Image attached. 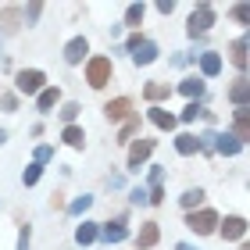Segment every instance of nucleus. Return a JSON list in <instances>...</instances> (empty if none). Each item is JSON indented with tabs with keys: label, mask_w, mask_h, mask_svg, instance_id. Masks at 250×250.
Returning <instances> with one entry per match:
<instances>
[{
	"label": "nucleus",
	"mask_w": 250,
	"mask_h": 250,
	"mask_svg": "<svg viewBox=\"0 0 250 250\" xmlns=\"http://www.w3.org/2000/svg\"><path fill=\"white\" fill-rule=\"evenodd\" d=\"M0 143H7V132H4V129H0Z\"/></svg>",
	"instance_id": "nucleus-40"
},
{
	"label": "nucleus",
	"mask_w": 250,
	"mask_h": 250,
	"mask_svg": "<svg viewBox=\"0 0 250 250\" xmlns=\"http://www.w3.org/2000/svg\"><path fill=\"white\" fill-rule=\"evenodd\" d=\"M89 204H93V197H79V200L68 204V211H72V214H83V211H89Z\"/></svg>",
	"instance_id": "nucleus-29"
},
{
	"label": "nucleus",
	"mask_w": 250,
	"mask_h": 250,
	"mask_svg": "<svg viewBox=\"0 0 250 250\" xmlns=\"http://www.w3.org/2000/svg\"><path fill=\"white\" fill-rule=\"evenodd\" d=\"M86 50H89V43H86L83 36H75V40L64 47V61H68V64H79V61L86 58Z\"/></svg>",
	"instance_id": "nucleus-8"
},
{
	"label": "nucleus",
	"mask_w": 250,
	"mask_h": 250,
	"mask_svg": "<svg viewBox=\"0 0 250 250\" xmlns=\"http://www.w3.org/2000/svg\"><path fill=\"white\" fill-rule=\"evenodd\" d=\"M157 236H161V232H157V225H154V222H150V225H143L140 236H136V247H143V250H146V247H154V243H157Z\"/></svg>",
	"instance_id": "nucleus-22"
},
{
	"label": "nucleus",
	"mask_w": 250,
	"mask_h": 250,
	"mask_svg": "<svg viewBox=\"0 0 250 250\" xmlns=\"http://www.w3.org/2000/svg\"><path fill=\"white\" fill-rule=\"evenodd\" d=\"M61 100V89L58 86H47V89H40V97H36V104H40V111L47 115V111H54V104Z\"/></svg>",
	"instance_id": "nucleus-12"
},
{
	"label": "nucleus",
	"mask_w": 250,
	"mask_h": 250,
	"mask_svg": "<svg viewBox=\"0 0 250 250\" xmlns=\"http://www.w3.org/2000/svg\"><path fill=\"white\" fill-rule=\"evenodd\" d=\"M100 236H104L107 243H122L125 236H129V229H125V222H122V218H115V222H107L104 229H100Z\"/></svg>",
	"instance_id": "nucleus-10"
},
{
	"label": "nucleus",
	"mask_w": 250,
	"mask_h": 250,
	"mask_svg": "<svg viewBox=\"0 0 250 250\" xmlns=\"http://www.w3.org/2000/svg\"><path fill=\"white\" fill-rule=\"evenodd\" d=\"M97 236H100V229H97V225L93 222H83V225H79V229H75V243H93L97 240Z\"/></svg>",
	"instance_id": "nucleus-21"
},
{
	"label": "nucleus",
	"mask_w": 250,
	"mask_h": 250,
	"mask_svg": "<svg viewBox=\"0 0 250 250\" xmlns=\"http://www.w3.org/2000/svg\"><path fill=\"white\" fill-rule=\"evenodd\" d=\"M18 250H29V225H21L18 232Z\"/></svg>",
	"instance_id": "nucleus-34"
},
{
	"label": "nucleus",
	"mask_w": 250,
	"mask_h": 250,
	"mask_svg": "<svg viewBox=\"0 0 250 250\" xmlns=\"http://www.w3.org/2000/svg\"><path fill=\"white\" fill-rule=\"evenodd\" d=\"M218 229H222V236H225V240H243L247 222H243V218H236V214H229V218H225V222L218 225Z\"/></svg>",
	"instance_id": "nucleus-6"
},
{
	"label": "nucleus",
	"mask_w": 250,
	"mask_h": 250,
	"mask_svg": "<svg viewBox=\"0 0 250 250\" xmlns=\"http://www.w3.org/2000/svg\"><path fill=\"white\" fill-rule=\"evenodd\" d=\"M50 157H54V150H50V146H36V165H47Z\"/></svg>",
	"instance_id": "nucleus-32"
},
{
	"label": "nucleus",
	"mask_w": 250,
	"mask_h": 250,
	"mask_svg": "<svg viewBox=\"0 0 250 250\" xmlns=\"http://www.w3.org/2000/svg\"><path fill=\"white\" fill-rule=\"evenodd\" d=\"M232 129H236V140H240V143H247V140H250V107H240V111H236Z\"/></svg>",
	"instance_id": "nucleus-11"
},
{
	"label": "nucleus",
	"mask_w": 250,
	"mask_h": 250,
	"mask_svg": "<svg viewBox=\"0 0 250 250\" xmlns=\"http://www.w3.org/2000/svg\"><path fill=\"white\" fill-rule=\"evenodd\" d=\"M168 93H172V89H168L165 83H146V89H143V97H146V100H165Z\"/></svg>",
	"instance_id": "nucleus-23"
},
{
	"label": "nucleus",
	"mask_w": 250,
	"mask_h": 250,
	"mask_svg": "<svg viewBox=\"0 0 250 250\" xmlns=\"http://www.w3.org/2000/svg\"><path fill=\"white\" fill-rule=\"evenodd\" d=\"M157 11H161V15H172L175 4H172V0H157Z\"/></svg>",
	"instance_id": "nucleus-36"
},
{
	"label": "nucleus",
	"mask_w": 250,
	"mask_h": 250,
	"mask_svg": "<svg viewBox=\"0 0 250 250\" xmlns=\"http://www.w3.org/2000/svg\"><path fill=\"white\" fill-rule=\"evenodd\" d=\"M79 111H83V107H79V104H64V107H61V118H64L68 125H72V122H75V115H79Z\"/></svg>",
	"instance_id": "nucleus-30"
},
{
	"label": "nucleus",
	"mask_w": 250,
	"mask_h": 250,
	"mask_svg": "<svg viewBox=\"0 0 250 250\" xmlns=\"http://www.w3.org/2000/svg\"><path fill=\"white\" fill-rule=\"evenodd\" d=\"M211 140H214V150L225 154V157H232V154H240V150H243V143L236 140V136H211Z\"/></svg>",
	"instance_id": "nucleus-9"
},
{
	"label": "nucleus",
	"mask_w": 250,
	"mask_h": 250,
	"mask_svg": "<svg viewBox=\"0 0 250 250\" xmlns=\"http://www.w3.org/2000/svg\"><path fill=\"white\" fill-rule=\"evenodd\" d=\"M175 150L189 157V154L200 150V140H197V136H189V132H183V136H175Z\"/></svg>",
	"instance_id": "nucleus-16"
},
{
	"label": "nucleus",
	"mask_w": 250,
	"mask_h": 250,
	"mask_svg": "<svg viewBox=\"0 0 250 250\" xmlns=\"http://www.w3.org/2000/svg\"><path fill=\"white\" fill-rule=\"evenodd\" d=\"M0 104H4V111H15V107H18V100H15V97H11V93H7L4 100H0Z\"/></svg>",
	"instance_id": "nucleus-37"
},
{
	"label": "nucleus",
	"mask_w": 250,
	"mask_h": 250,
	"mask_svg": "<svg viewBox=\"0 0 250 250\" xmlns=\"http://www.w3.org/2000/svg\"><path fill=\"white\" fill-rule=\"evenodd\" d=\"M143 21V4H129L125 7V25H140Z\"/></svg>",
	"instance_id": "nucleus-25"
},
{
	"label": "nucleus",
	"mask_w": 250,
	"mask_h": 250,
	"mask_svg": "<svg viewBox=\"0 0 250 250\" xmlns=\"http://www.w3.org/2000/svg\"><path fill=\"white\" fill-rule=\"evenodd\" d=\"M179 93H183V97H189V100H200V97H204V79H197V75H193V79H183Z\"/></svg>",
	"instance_id": "nucleus-15"
},
{
	"label": "nucleus",
	"mask_w": 250,
	"mask_h": 250,
	"mask_svg": "<svg viewBox=\"0 0 250 250\" xmlns=\"http://www.w3.org/2000/svg\"><path fill=\"white\" fill-rule=\"evenodd\" d=\"M197 204H204V189H186V193H183V208L193 211Z\"/></svg>",
	"instance_id": "nucleus-24"
},
{
	"label": "nucleus",
	"mask_w": 250,
	"mask_h": 250,
	"mask_svg": "<svg viewBox=\"0 0 250 250\" xmlns=\"http://www.w3.org/2000/svg\"><path fill=\"white\" fill-rule=\"evenodd\" d=\"M161 179H165V168H150V186H161Z\"/></svg>",
	"instance_id": "nucleus-35"
},
{
	"label": "nucleus",
	"mask_w": 250,
	"mask_h": 250,
	"mask_svg": "<svg viewBox=\"0 0 250 250\" xmlns=\"http://www.w3.org/2000/svg\"><path fill=\"white\" fill-rule=\"evenodd\" d=\"M132 204H146V193L143 189H132Z\"/></svg>",
	"instance_id": "nucleus-39"
},
{
	"label": "nucleus",
	"mask_w": 250,
	"mask_h": 250,
	"mask_svg": "<svg viewBox=\"0 0 250 250\" xmlns=\"http://www.w3.org/2000/svg\"><path fill=\"white\" fill-rule=\"evenodd\" d=\"M179 250H193V247H189V243H179Z\"/></svg>",
	"instance_id": "nucleus-41"
},
{
	"label": "nucleus",
	"mask_w": 250,
	"mask_h": 250,
	"mask_svg": "<svg viewBox=\"0 0 250 250\" xmlns=\"http://www.w3.org/2000/svg\"><path fill=\"white\" fill-rule=\"evenodd\" d=\"M186 225H189V229L197 232V236H208V232L218 229V214H214L211 208H204V211H189Z\"/></svg>",
	"instance_id": "nucleus-3"
},
{
	"label": "nucleus",
	"mask_w": 250,
	"mask_h": 250,
	"mask_svg": "<svg viewBox=\"0 0 250 250\" xmlns=\"http://www.w3.org/2000/svg\"><path fill=\"white\" fill-rule=\"evenodd\" d=\"M229 61H232L236 68H247V40H243V36L229 47Z\"/></svg>",
	"instance_id": "nucleus-18"
},
{
	"label": "nucleus",
	"mask_w": 250,
	"mask_h": 250,
	"mask_svg": "<svg viewBox=\"0 0 250 250\" xmlns=\"http://www.w3.org/2000/svg\"><path fill=\"white\" fill-rule=\"evenodd\" d=\"M86 83L93 89H104L111 83V58H89L86 64Z\"/></svg>",
	"instance_id": "nucleus-1"
},
{
	"label": "nucleus",
	"mask_w": 250,
	"mask_h": 250,
	"mask_svg": "<svg viewBox=\"0 0 250 250\" xmlns=\"http://www.w3.org/2000/svg\"><path fill=\"white\" fill-rule=\"evenodd\" d=\"M40 11H43V4H29V18L36 21V18H40Z\"/></svg>",
	"instance_id": "nucleus-38"
},
{
	"label": "nucleus",
	"mask_w": 250,
	"mask_h": 250,
	"mask_svg": "<svg viewBox=\"0 0 250 250\" xmlns=\"http://www.w3.org/2000/svg\"><path fill=\"white\" fill-rule=\"evenodd\" d=\"M200 72L204 75H218L222 72V58H218V54H211V50L200 54Z\"/></svg>",
	"instance_id": "nucleus-19"
},
{
	"label": "nucleus",
	"mask_w": 250,
	"mask_h": 250,
	"mask_svg": "<svg viewBox=\"0 0 250 250\" xmlns=\"http://www.w3.org/2000/svg\"><path fill=\"white\" fill-rule=\"evenodd\" d=\"M61 140H64L68 146H75V150H79V146H83V143H86V132H83V129H79V125H64V132H61Z\"/></svg>",
	"instance_id": "nucleus-20"
},
{
	"label": "nucleus",
	"mask_w": 250,
	"mask_h": 250,
	"mask_svg": "<svg viewBox=\"0 0 250 250\" xmlns=\"http://www.w3.org/2000/svg\"><path fill=\"white\" fill-rule=\"evenodd\" d=\"M15 21H18V11H0V29H4V32H15L18 25H15Z\"/></svg>",
	"instance_id": "nucleus-26"
},
{
	"label": "nucleus",
	"mask_w": 250,
	"mask_h": 250,
	"mask_svg": "<svg viewBox=\"0 0 250 250\" xmlns=\"http://www.w3.org/2000/svg\"><path fill=\"white\" fill-rule=\"evenodd\" d=\"M150 154H154V140H136V143L129 146V168H132V172H140V165H143Z\"/></svg>",
	"instance_id": "nucleus-5"
},
{
	"label": "nucleus",
	"mask_w": 250,
	"mask_h": 250,
	"mask_svg": "<svg viewBox=\"0 0 250 250\" xmlns=\"http://www.w3.org/2000/svg\"><path fill=\"white\" fill-rule=\"evenodd\" d=\"M43 83H47V75H43L40 68H21V72L15 75V89H18V93H25V97L40 93Z\"/></svg>",
	"instance_id": "nucleus-2"
},
{
	"label": "nucleus",
	"mask_w": 250,
	"mask_h": 250,
	"mask_svg": "<svg viewBox=\"0 0 250 250\" xmlns=\"http://www.w3.org/2000/svg\"><path fill=\"white\" fill-rule=\"evenodd\" d=\"M129 111H132V100L129 97H118V100H111V104L104 107V115L111 122H122V118H129Z\"/></svg>",
	"instance_id": "nucleus-7"
},
{
	"label": "nucleus",
	"mask_w": 250,
	"mask_h": 250,
	"mask_svg": "<svg viewBox=\"0 0 250 250\" xmlns=\"http://www.w3.org/2000/svg\"><path fill=\"white\" fill-rule=\"evenodd\" d=\"M150 122L157 125V129H168V132L175 129V115H168L165 107H150Z\"/></svg>",
	"instance_id": "nucleus-17"
},
{
	"label": "nucleus",
	"mask_w": 250,
	"mask_h": 250,
	"mask_svg": "<svg viewBox=\"0 0 250 250\" xmlns=\"http://www.w3.org/2000/svg\"><path fill=\"white\" fill-rule=\"evenodd\" d=\"M214 25V7L211 4H200L197 11H193V15H189V36H204V32H208Z\"/></svg>",
	"instance_id": "nucleus-4"
},
{
	"label": "nucleus",
	"mask_w": 250,
	"mask_h": 250,
	"mask_svg": "<svg viewBox=\"0 0 250 250\" xmlns=\"http://www.w3.org/2000/svg\"><path fill=\"white\" fill-rule=\"evenodd\" d=\"M132 61H136V64H150V61H157V47H154L150 40H143L140 47L132 50Z\"/></svg>",
	"instance_id": "nucleus-13"
},
{
	"label": "nucleus",
	"mask_w": 250,
	"mask_h": 250,
	"mask_svg": "<svg viewBox=\"0 0 250 250\" xmlns=\"http://www.w3.org/2000/svg\"><path fill=\"white\" fill-rule=\"evenodd\" d=\"M229 100H232V104H240V107H250V86H247V79H236V86L229 89Z\"/></svg>",
	"instance_id": "nucleus-14"
},
{
	"label": "nucleus",
	"mask_w": 250,
	"mask_h": 250,
	"mask_svg": "<svg viewBox=\"0 0 250 250\" xmlns=\"http://www.w3.org/2000/svg\"><path fill=\"white\" fill-rule=\"evenodd\" d=\"M136 129H140V122H136V118H129V122L122 125V132H118V143H125V140H132V136H136Z\"/></svg>",
	"instance_id": "nucleus-28"
},
{
	"label": "nucleus",
	"mask_w": 250,
	"mask_h": 250,
	"mask_svg": "<svg viewBox=\"0 0 250 250\" xmlns=\"http://www.w3.org/2000/svg\"><path fill=\"white\" fill-rule=\"evenodd\" d=\"M40 175H43V165H29V168H25V175H21V183H25V186H36V183H40Z\"/></svg>",
	"instance_id": "nucleus-27"
},
{
	"label": "nucleus",
	"mask_w": 250,
	"mask_h": 250,
	"mask_svg": "<svg viewBox=\"0 0 250 250\" xmlns=\"http://www.w3.org/2000/svg\"><path fill=\"white\" fill-rule=\"evenodd\" d=\"M232 18L247 25V18H250V7H247V4H236V7H232Z\"/></svg>",
	"instance_id": "nucleus-31"
},
{
	"label": "nucleus",
	"mask_w": 250,
	"mask_h": 250,
	"mask_svg": "<svg viewBox=\"0 0 250 250\" xmlns=\"http://www.w3.org/2000/svg\"><path fill=\"white\" fill-rule=\"evenodd\" d=\"M197 115H204V107H200V104H189V107L183 111V122H193Z\"/></svg>",
	"instance_id": "nucleus-33"
}]
</instances>
